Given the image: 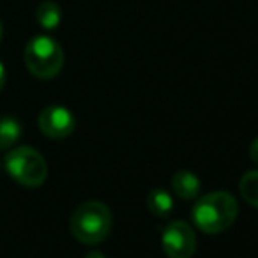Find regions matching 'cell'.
I'll use <instances>...</instances> for the list:
<instances>
[{
	"label": "cell",
	"mask_w": 258,
	"mask_h": 258,
	"mask_svg": "<svg viewBox=\"0 0 258 258\" xmlns=\"http://www.w3.org/2000/svg\"><path fill=\"white\" fill-rule=\"evenodd\" d=\"M239 189L244 200H246L251 207L258 209V170L244 173L242 179H240Z\"/></svg>",
	"instance_id": "8fae6325"
},
{
	"label": "cell",
	"mask_w": 258,
	"mask_h": 258,
	"mask_svg": "<svg viewBox=\"0 0 258 258\" xmlns=\"http://www.w3.org/2000/svg\"><path fill=\"white\" fill-rule=\"evenodd\" d=\"M4 83H6V69L2 66V62H0V90L4 89Z\"/></svg>",
	"instance_id": "4fadbf2b"
},
{
	"label": "cell",
	"mask_w": 258,
	"mask_h": 258,
	"mask_svg": "<svg viewBox=\"0 0 258 258\" xmlns=\"http://www.w3.org/2000/svg\"><path fill=\"white\" fill-rule=\"evenodd\" d=\"M161 246L168 258H191L197 251V235L184 221H172L161 233Z\"/></svg>",
	"instance_id": "5b68a950"
},
{
	"label": "cell",
	"mask_w": 258,
	"mask_h": 258,
	"mask_svg": "<svg viewBox=\"0 0 258 258\" xmlns=\"http://www.w3.org/2000/svg\"><path fill=\"white\" fill-rule=\"evenodd\" d=\"M22 137V125L16 118L2 117L0 118V151H8Z\"/></svg>",
	"instance_id": "30bf717a"
},
{
	"label": "cell",
	"mask_w": 258,
	"mask_h": 258,
	"mask_svg": "<svg viewBox=\"0 0 258 258\" xmlns=\"http://www.w3.org/2000/svg\"><path fill=\"white\" fill-rule=\"evenodd\" d=\"M6 170L8 173L27 187H37L46 180L48 166L44 158L32 147H16L6 156Z\"/></svg>",
	"instance_id": "277c9868"
},
{
	"label": "cell",
	"mask_w": 258,
	"mask_h": 258,
	"mask_svg": "<svg viewBox=\"0 0 258 258\" xmlns=\"http://www.w3.org/2000/svg\"><path fill=\"white\" fill-rule=\"evenodd\" d=\"M85 258H106V256H104L103 253H99V251H90V253L87 254Z\"/></svg>",
	"instance_id": "5bb4252c"
},
{
	"label": "cell",
	"mask_w": 258,
	"mask_h": 258,
	"mask_svg": "<svg viewBox=\"0 0 258 258\" xmlns=\"http://www.w3.org/2000/svg\"><path fill=\"white\" fill-rule=\"evenodd\" d=\"M249 156H251V159H253V161L258 165V138L253 142V144H251V147H249Z\"/></svg>",
	"instance_id": "7c38bea8"
},
{
	"label": "cell",
	"mask_w": 258,
	"mask_h": 258,
	"mask_svg": "<svg viewBox=\"0 0 258 258\" xmlns=\"http://www.w3.org/2000/svg\"><path fill=\"white\" fill-rule=\"evenodd\" d=\"M147 209L156 218H168L173 212V198L163 187H156L147 195Z\"/></svg>",
	"instance_id": "ba28073f"
},
{
	"label": "cell",
	"mask_w": 258,
	"mask_h": 258,
	"mask_svg": "<svg viewBox=\"0 0 258 258\" xmlns=\"http://www.w3.org/2000/svg\"><path fill=\"white\" fill-rule=\"evenodd\" d=\"M36 20L44 30H55L60 25L62 20V11L58 8V4L51 2V0H44L37 6L36 11Z\"/></svg>",
	"instance_id": "9c48e42d"
},
{
	"label": "cell",
	"mask_w": 258,
	"mask_h": 258,
	"mask_svg": "<svg viewBox=\"0 0 258 258\" xmlns=\"http://www.w3.org/2000/svg\"><path fill=\"white\" fill-rule=\"evenodd\" d=\"M71 233L83 244H97L111 232L113 216L106 204L89 200L80 204L71 216Z\"/></svg>",
	"instance_id": "7a4b0ae2"
},
{
	"label": "cell",
	"mask_w": 258,
	"mask_h": 258,
	"mask_svg": "<svg viewBox=\"0 0 258 258\" xmlns=\"http://www.w3.org/2000/svg\"><path fill=\"white\" fill-rule=\"evenodd\" d=\"M202 182L193 172L189 170H180V172L173 173L172 177V189L177 197L182 200H193L200 195Z\"/></svg>",
	"instance_id": "52a82bcc"
},
{
	"label": "cell",
	"mask_w": 258,
	"mask_h": 258,
	"mask_svg": "<svg viewBox=\"0 0 258 258\" xmlns=\"http://www.w3.org/2000/svg\"><path fill=\"white\" fill-rule=\"evenodd\" d=\"M37 125H39L41 133L46 135L55 140L66 138L75 131L76 127V118L71 110L60 104H50V106L43 108L37 118Z\"/></svg>",
	"instance_id": "8992f818"
},
{
	"label": "cell",
	"mask_w": 258,
	"mask_h": 258,
	"mask_svg": "<svg viewBox=\"0 0 258 258\" xmlns=\"http://www.w3.org/2000/svg\"><path fill=\"white\" fill-rule=\"evenodd\" d=\"M237 214H239L237 200L226 191L204 195L191 211L193 223L205 233L225 232L233 225Z\"/></svg>",
	"instance_id": "6da1fadb"
},
{
	"label": "cell",
	"mask_w": 258,
	"mask_h": 258,
	"mask_svg": "<svg viewBox=\"0 0 258 258\" xmlns=\"http://www.w3.org/2000/svg\"><path fill=\"white\" fill-rule=\"evenodd\" d=\"M0 39H2V22H0Z\"/></svg>",
	"instance_id": "9a60e30c"
},
{
	"label": "cell",
	"mask_w": 258,
	"mask_h": 258,
	"mask_svg": "<svg viewBox=\"0 0 258 258\" xmlns=\"http://www.w3.org/2000/svg\"><path fill=\"white\" fill-rule=\"evenodd\" d=\"M25 66L36 78L50 80L60 73L64 66V51L50 36H36L25 46Z\"/></svg>",
	"instance_id": "3957f363"
}]
</instances>
